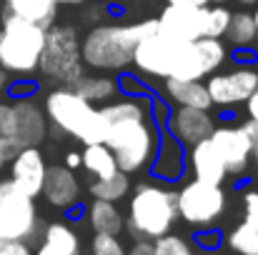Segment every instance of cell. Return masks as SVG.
<instances>
[{"instance_id": "cell-3", "label": "cell", "mask_w": 258, "mask_h": 255, "mask_svg": "<svg viewBox=\"0 0 258 255\" xmlns=\"http://www.w3.org/2000/svg\"><path fill=\"white\" fill-rule=\"evenodd\" d=\"M178 220L175 190L161 183H138L128 200L125 228L136 240H156L171 233Z\"/></svg>"}, {"instance_id": "cell-14", "label": "cell", "mask_w": 258, "mask_h": 255, "mask_svg": "<svg viewBox=\"0 0 258 255\" xmlns=\"http://www.w3.org/2000/svg\"><path fill=\"white\" fill-rule=\"evenodd\" d=\"M158 30L175 40H198L206 38V8L168 5L158 13Z\"/></svg>"}, {"instance_id": "cell-49", "label": "cell", "mask_w": 258, "mask_h": 255, "mask_svg": "<svg viewBox=\"0 0 258 255\" xmlns=\"http://www.w3.org/2000/svg\"><path fill=\"white\" fill-rule=\"evenodd\" d=\"M0 243H3V240H0Z\"/></svg>"}, {"instance_id": "cell-18", "label": "cell", "mask_w": 258, "mask_h": 255, "mask_svg": "<svg viewBox=\"0 0 258 255\" xmlns=\"http://www.w3.org/2000/svg\"><path fill=\"white\" fill-rule=\"evenodd\" d=\"M40 195L45 198L50 208H58V210H71L73 205H78L81 180L76 178V170L66 168V165H48Z\"/></svg>"}, {"instance_id": "cell-41", "label": "cell", "mask_w": 258, "mask_h": 255, "mask_svg": "<svg viewBox=\"0 0 258 255\" xmlns=\"http://www.w3.org/2000/svg\"><path fill=\"white\" fill-rule=\"evenodd\" d=\"M58 5H86L88 0H55Z\"/></svg>"}, {"instance_id": "cell-33", "label": "cell", "mask_w": 258, "mask_h": 255, "mask_svg": "<svg viewBox=\"0 0 258 255\" xmlns=\"http://www.w3.org/2000/svg\"><path fill=\"white\" fill-rule=\"evenodd\" d=\"M35 90H38V85L35 83H23V78H20V83L8 85V93H10L13 98H33Z\"/></svg>"}, {"instance_id": "cell-23", "label": "cell", "mask_w": 258, "mask_h": 255, "mask_svg": "<svg viewBox=\"0 0 258 255\" xmlns=\"http://www.w3.org/2000/svg\"><path fill=\"white\" fill-rule=\"evenodd\" d=\"M86 220L93 233H108V235H120L125 230V218L118 210L115 203L98 200L93 198L86 205Z\"/></svg>"}, {"instance_id": "cell-37", "label": "cell", "mask_w": 258, "mask_h": 255, "mask_svg": "<svg viewBox=\"0 0 258 255\" xmlns=\"http://www.w3.org/2000/svg\"><path fill=\"white\" fill-rule=\"evenodd\" d=\"M168 5H188V8H208L213 3H223V0H166Z\"/></svg>"}, {"instance_id": "cell-13", "label": "cell", "mask_w": 258, "mask_h": 255, "mask_svg": "<svg viewBox=\"0 0 258 255\" xmlns=\"http://www.w3.org/2000/svg\"><path fill=\"white\" fill-rule=\"evenodd\" d=\"M208 140L218 150V155H221L228 175H233V178L246 175V170L251 165L253 140L243 133L241 125H216Z\"/></svg>"}, {"instance_id": "cell-24", "label": "cell", "mask_w": 258, "mask_h": 255, "mask_svg": "<svg viewBox=\"0 0 258 255\" xmlns=\"http://www.w3.org/2000/svg\"><path fill=\"white\" fill-rule=\"evenodd\" d=\"M5 13L50 28L58 18V3L55 0H5Z\"/></svg>"}, {"instance_id": "cell-35", "label": "cell", "mask_w": 258, "mask_h": 255, "mask_svg": "<svg viewBox=\"0 0 258 255\" xmlns=\"http://www.w3.org/2000/svg\"><path fill=\"white\" fill-rule=\"evenodd\" d=\"M125 255H156L153 253V240H136L125 250Z\"/></svg>"}, {"instance_id": "cell-32", "label": "cell", "mask_w": 258, "mask_h": 255, "mask_svg": "<svg viewBox=\"0 0 258 255\" xmlns=\"http://www.w3.org/2000/svg\"><path fill=\"white\" fill-rule=\"evenodd\" d=\"M0 255H33L30 243L23 240H3L0 243Z\"/></svg>"}, {"instance_id": "cell-30", "label": "cell", "mask_w": 258, "mask_h": 255, "mask_svg": "<svg viewBox=\"0 0 258 255\" xmlns=\"http://www.w3.org/2000/svg\"><path fill=\"white\" fill-rule=\"evenodd\" d=\"M90 255H125V245L118 235L108 233H93L90 238Z\"/></svg>"}, {"instance_id": "cell-7", "label": "cell", "mask_w": 258, "mask_h": 255, "mask_svg": "<svg viewBox=\"0 0 258 255\" xmlns=\"http://www.w3.org/2000/svg\"><path fill=\"white\" fill-rule=\"evenodd\" d=\"M48 138V118L28 98L0 103V155L10 160L20 148L40 145Z\"/></svg>"}, {"instance_id": "cell-25", "label": "cell", "mask_w": 258, "mask_h": 255, "mask_svg": "<svg viewBox=\"0 0 258 255\" xmlns=\"http://www.w3.org/2000/svg\"><path fill=\"white\" fill-rule=\"evenodd\" d=\"M223 38H226L228 45L236 48V50H251L258 43L253 13H248V10L231 13V20H228V28H226Z\"/></svg>"}, {"instance_id": "cell-28", "label": "cell", "mask_w": 258, "mask_h": 255, "mask_svg": "<svg viewBox=\"0 0 258 255\" xmlns=\"http://www.w3.org/2000/svg\"><path fill=\"white\" fill-rule=\"evenodd\" d=\"M88 190H90V198L118 203V200H123L131 193V175L118 170V173H113L108 178H95V180H90Z\"/></svg>"}, {"instance_id": "cell-20", "label": "cell", "mask_w": 258, "mask_h": 255, "mask_svg": "<svg viewBox=\"0 0 258 255\" xmlns=\"http://www.w3.org/2000/svg\"><path fill=\"white\" fill-rule=\"evenodd\" d=\"M148 168L153 173V178H158L161 183L180 180V175L185 170V150L168 130L158 138V148H156V155Z\"/></svg>"}, {"instance_id": "cell-45", "label": "cell", "mask_w": 258, "mask_h": 255, "mask_svg": "<svg viewBox=\"0 0 258 255\" xmlns=\"http://www.w3.org/2000/svg\"><path fill=\"white\" fill-rule=\"evenodd\" d=\"M5 163H8V160H5V158L0 155V173H3V168H5Z\"/></svg>"}, {"instance_id": "cell-46", "label": "cell", "mask_w": 258, "mask_h": 255, "mask_svg": "<svg viewBox=\"0 0 258 255\" xmlns=\"http://www.w3.org/2000/svg\"><path fill=\"white\" fill-rule=\"evenodd\" d=\"M180 255H193V250H188V253H180Z\"/></svg>"}, {"instance_id": "cell-26", "label": "cell", "mask_w": 258, "mask_h": 255, "mask_svg": "<svg viewBox=\"0 0 258 255\" xmlns=\"http://www.w3.org/2000/svg\"><path fill=\"white\" fill-rule=\"evenodd\" d=\"M73 90L86 98L88 103L93 105H103L108 100H113L118 93H120V83L110 75H83L81 80H76Z\"/></svg>"}, {"instance_id": "cell-11", "label": "cell", "mask_w": 258, "mask_h": 255, "mask_svg": "<svg viewBox=\"0 0 258 255\" xmlns=\"http://www.w3.org/2000/svg\"><path fill=\"white\" fill-rule=\"evenodd\" d=\"M185 40H175L171 35L153 30L148 35H143L133 50V65L141 75L146 78H171L175 60L180 55Z\"/></svg>"}, {"instance_id": "cell-40", "label": "cell", "mask_w": 258, "mask_h": 255, "mask_svg": "<svg viewBox=\"0 0 258 255\" xmlns=\"http://www.w3.org/2000/svg\"><path fill=\"white\" fill-rule=\"evenodd\" d=\"M10 80H13V78H10V73L0 68V98L8 93V85H10Z\"/></svg>"}, {"instance_id": "cell-34", "label": "cell", "mask_w": 258, "mask_h": 255, "mask_svg": "<svg viewBox=\"0 0 258 255\" xmlns=\"http://www.w3.org/2000/svg\"><path fill=\"white\" fill-rule=\"evenodd\" d=\"M86 18L88 23H93V25H98L103 18H105V5L103 3H93V5H88V10H86Z\"/></svg>"}, {"instance_id": "cell-36", "label": "cell", "mask_w": 258, "mask_h": 255, "mask_svg": "<svg viewBox=\"0 0 258 255\" xmlns=\"http://www.w3.org/2000/svg\"><path fill=\"white\" fill-rule=\"evenodd\" d=\"M246 113H248L251 120H256L258 123V88L246 98Z\"/></svg>"}, {"instance_id": "cell-44", "label": "cell", "mask_w": 258, "mask_h": 255, "mask_svg": "<svg viewBox=\"0 0 258 255\" xmlns=\"http://www.w3.org/2000/svg\"><path fill=\"white\" fill-rule=\"evenodd\" d=\"M253 23H256V35H258V8H256V13H253Z\"/></svg>"}, {"instance_id": "cell-2", "label": "cell", "mask_w": 258, "mask_h": 255, "mask_svg": "<svg viewBox=\"0 0 258 255\" xmlns=\"http://www.w3.org/2000/svg\"><path fill=\"white\" fill-rule=\"evenodd\" d=\"M43 113L48 118V130L73 138L83 145L103 143L105 140V118L100 108L81 98L73 88H53L45 95Z\"/></svg>"}, {"instance_id": "cell-38", "label": "cell", "mask_w": 258, "mask_h": 255, "mask_svg": "<svg viewBox=\"0 0 258 255\" xmlns=\"http://www.w3.org/2000/svg\"><path fill=\"white\" fill-rule=\"evenodd\" d=\"M241 128H243V133H246L251 140H256L258 138V123L256 120H251V118H248V120H243V123H241Z\"/></svg>"}, {"instance_id": "cell-10", "label": "cell", "mask_w": 258, "mask_h": 255, "mask_svg": "<svg viewBox=\"0 0 258 255\" xmlns=\"http://www.w3.org/2000/svg\"><path fill=\"white\" fill-rule=\"evenodd\" d=\"M228 60V48L221 38H198L185 40L180 48V55L175 60L171 78L180 80H206L211 73L221 70V65Z\"/></svg>"}, {"instance_id": "cell-19", "label": "cell", "mask_w": 258, "mask_h": 255, "mask_svg": "<svg viewBox=\"0 0 258 255\" xmlns=\"http://www.w3.org/2000/svg\"><path fill=\"white\" fill-rule=\"evenodd\" d=\"M185 165L190 168L196 180H203V183L223 185V180L228 178L218 150L213 148V143L208 138L196 143V145H190V148H185Z\"/></svg>"}, {"instance_id": "cell-22", "label": "cell", "mask_w": 258, "mask_h": 255, "mask_svg": "<svg viewBox=\"0 0 258 255\" xmlns=\"http://www.w3.org/2000/svg\"><path fill=\"white\" fill-rule=\"evenodd\" d=\"M163 90L166 98L183 105V108H201V110H211L213 103L208 98L206 80H180V78H163Z\"/></svg>"}, {"instance_id": "cell-21", "label": "cell", "mask_w": 258, "mask_h": 255, "mask_svg": "<svg viewBox=\"0 0 258 255\" xmlns=\"http://www.w3.org/2000/svg\"><path fill=\"white\" fill-rule=\"evenodd\" d=\"M81 253V238L68 223H48L40 230V245L33 255H76Z\"/></svg>"}, {"instance_id": "cell-39", "label": "cell", "mask_w": 258, "mask_h": 255, "mask_svg": "<svg viewBox=\"0 0 258 255\" xmlns=\"http://www.w3.org/2000/svg\"><path fill=\"white\" fill-rule=\"evenodd\" d=\"M66 168H71V170L81 168V153H76V150H68V153H66Z\"/></svg>"}, {"instance_id": "cell-27", "label": "cell", "mask_w": 258, "mask_h": 255, "mask_svg": "<svg viewBox=\"0 0 258 255\" xmlns=\"http://www.w3.org/2000/svg\"><path fill=\"white\" fill-rule=\"evenodd\" d=\"M81 168L93 178H108V175L118 173V163L105 143H90V145H83Z\"/></svg>"}, {"instance_id": "cell-5", "label": "cell", "mask_w": 258, "mask_h": 255, "mask_svg": "<svg viewBox=\"0 0 258 255\" xmlns=\"http://www.w3.org/2000/svg\"><path fill=\"white\" fill-rule=\"evenodd\" d=\"M45 45V28L5 13L0 20V68L10 75L28 78L38 73Z\"/></svg>"}, {"instance_id": "cell-16", "label": "cell", "mask_w": 258, "mask_h": 255, "mask_svg": "<svg viewBox=\"0 0 258 255\" xmlns=\"http://www.w3.org/2000/svg\"><path fill=\"white\" fill-rule=\"evenodd\" d=\"M213 128H216V123H213L211 110L178 105V110H173L168 115V133L183 148H190V145L211 138Z\"/></svg>"}, {"instance_id": "cell-12", "label": "cell", "mask_w": 258, "mask_h": 255, "mask_svg": "<svg viewBox=\"0 0 258 255\" xmlns=\"http://www.w3.org/2000/svg\"><path fill=\"white\" fill-rule=\"evenodd\" d=\"M258 88V70L253 65H238L228 73H211L206 78L208 98L216 108H233L246 103V98Z\"/></svg>"}, {"instance_id": "cell-42", "label": "cell", "mask_w": 258, "mask_h": 255, "mask_svg": "<svg viewBox=\"0 0 258 255\" xmlns=\"http://www.w3.org/2000/svg\"><path fill=\"white\" fill-rule=\"evenodd\" d=\"M251 158L256 160V168H258V138L253 140V150H251Z\"/></svg>"}, {"instance_id": "cell-47", "label": "cell", "mask_w": 258, "mask_h": 255, "mask_svg": "<svg viewBox=\"0 0 258 255\" xmlns=\"http://www.w3.org/2000/svg\"><path fill=\"white\" fill-rule=\"evenodd\" d=\"M76 255H83V253H76Z\"/></svg>"}, {"instance_id": "cell-15", "label": "cell", "mask_w": 258, "mask_h": 255, "mask_svg": "<svg viewBox=\"0 0 258 255\" xmlns=\"http://www.w3.org/2000/svg\"><path fill=\"white\" fill-rule=\"evenodd\" d=\"M10 183L23 190L25 195L30 198H38L40 190H43V180H45V155L40 153L38 145H30V148H20L10 160Z\"/></svg>"}, {"instance_id": "cell-48", "label": "cell", "mask_w": 258, "mask_h": 255, "mask_svg": "<svg viewBox=\"0 0 258 255\" xmlns=\"http://www.w3.org/2000/svg\"><path fill=\"white\" fill-rule=\"evenodd\" d=\"M0 20H3V15H0Z\"/></svg>"}, {"instance_id": "cell-4", "label": "cell", "mask_w": 258, "mask_h": 255, "mask_svg": "<svg viewBox=\"0 0 258 255\" xmlns=\"http://www.w3.org/2000/svg\"><path fill=\"white\" fill-rule=\"evenodd\" d=\"M105 125H108V130H105L103 143L110 148V153L118 163V170L133 175V173H141L151 165L156 148H158L161 130L148 115L108 120Z\"/></svg>"}, {"instance_id": "cell-6", "label": "cell", "mask_w": 258, "mask_h": 255, "mask_svg": "<svg viewBox=\"0 0 258 255\" xmlns=\"http://www.w3.org/2000/svg\"><path fill=\"white\" fill-rule=\"evenodd\" d=\"M38 73L45 83L55 88H73L76 80L86 75V65L81 58V35L73 25L53 23L50 28H45V45Z\"/></svg>"}, {"instance_id": "cell-43", "label": "cell", "mask_w": 258, "mask_h": 255, "mask_svg": "<svg viewBox=\"0 0 258 255\" xmlns=\"http://www.w3.org/2000/svg\"><path fill=\"white\" fill-rule=\"evenodd\" d=\"M236 3H241V5H256L258 0H236Z\"/></svg>"}, {"instance_id": "cell-31", "label": "cell", "mask_w": 258, "mask_h": 255, "mask_svg": "<svg viewBox=\"0 0 258 255\" xmlns=\"http://www.w3.org/2000/svg\"><path fill=\"white\" fill-rule=\"evenodd\" d=\"M196 245L201 248V250H216V248H221V243H223V238H221V233H216L213 228H203V230H198L196 233Z\"/></svg>"}, {"instance_id": "cell-29", "label": "cell", "mask_w": 258, "mask_h": 255, "mask_svg": "<svg viewBox=\"0 0 258 255\" xmlns=\"http://www.w3.org/2000/svg\"><path fill=\"white\" fill-rule=\"evenodd\" d=\"M231 20V8L223 3H213L206 8V38H223Z\"/></svg>"}, {"instance_id": "cell-1", "label": "cell", "mask_w": 258, "mask_h": 255, "mask_svg": "<svg viewBox=\"0 0 258 255\" xmlns=\"http://www.w3.org/2000/svg\"><path fill=\"white\" fill-rule=\"evenodd\" d=\"M158 30L156 18L138 23H98L81 40L83 65L98 73H120L133 65V50L138 40Z\"/></svg>"}, {"instance_id": "cell-9", "label": "cell", "mask_w": 258, "mask_h": 255, "mask_svg": "<svg viewBox=\"0 0 258 255\" xmlns=\"http://www.w3.org/2000/svg\"><path fill=\"white\" fill-rule=\"evenodd\" d=\"M40 215L35 198L18 190L10 178L0 180V240L33 243L40 238Z\"/></svg>"}, {"instance_id": "cell-17", "label": "cell", "mask_w": 258, "mask_h": 255, "mask_svg": "<svg viewBox=\"0 0 258 255\" xmlns=\"http://www.w3.org/2000/svg\"><path fill=\"white\" fill-rule=\"evenodd\" d=\"M243 215L223 238L226 248L236 255H258V190H246L241 198Z\"/></svg>"}, {"instance_id": "cell-8", "label": "cell", "mask_w": 258, "mask_h": 255, "mask_svg": "<svg viewBox=\"0 0 258 255\" xmlns=\"http://www.w3.org/2000/svg\"><path fill=\"white\" fill-rule=\"evenodd\" d=\"M175 208H178V220L188 223L196 230L213 228L228 208V193L223 185L203 183V180H188L175 190Z\"/></svg>"}]
</instances>
